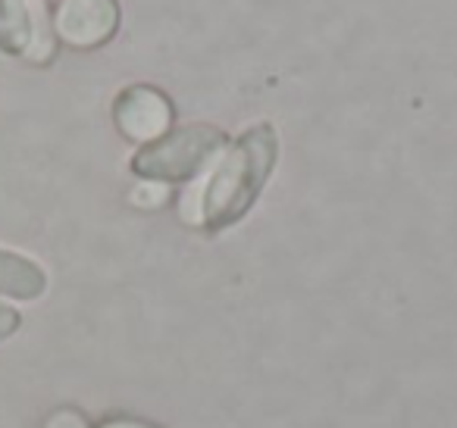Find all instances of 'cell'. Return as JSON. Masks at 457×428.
<instances>
[{"instance_id":"6da1fadb","label":"cell","mask_w":457,"mask_h":428,"mask_svg":"<svg viewBox=\"0 0 457 428\" xmlns=\"http://www.w3.org/2000/svg\"><path fill=\"white\" fill-rule=\"evenodd\" d=\"M279 160V135L270 122H254L220 153L210 169L191 222L210 235L238 226L254 210Z\"/></svg>"},{"instance_id":"7a4b0ae2","label":"cell","mask_w":457,"mask_h":428,"mask_svg":"<svg viewBox=\"0 0 457 428\" xmlns=\"http://www.w3.org/2000/svg\"><path fill=\"white\" fill-rule=\"evenodd\" d=\"M226 147L228 135L220 126L191 122V126H179L166 132L163 138L138 147L129 169L141 182H157L170 188V185H185L201 172H207Z\"/></svg>"},{"instance_id":"3957f363","label":"cell","mask_w":457,"mask_h":428,"mask_svg":"<svg viewBox=\"0 0 457 428\" xmlns=\"http://www.w3.org/2000/svg\"><path fill=\"white\" fill-rule=\"evenodd\" d=\"M57 45L72 51H97L120 32V0H54L47 10Z\"/></svg>"},{"instance_id":"277c9868","label":"cell","mask_w":457,"mask_h":428,"mask_svg":"<svg viewBox=\"0 0 457 428\" xmlns=\"http://www.w3.org/2000/svg\"><path fill=\"white\" fill-rule=\"evenodd\" d=\"M110 116H113L116 132L138 147L163 138L176 126V107L170 95L154 85H126L113 97Z\"/></svg>"},{"instance_id":"5b68a950","label":"cell","mask_w":457,"mask_h":428,"mask_svg":"<svg viewBox=\"0 0 457 428\" xmlns=\"http://www.w3.org/2000/svg\"><path fill=\"white\" fill-rule=\"evenodd\" d=\"M47 291V272L35 257L0 244V300L32 303Z\"/></svg>"},{"instance_id":"8992f818","label":"cell","mask_w":457,"mask_h":428,"mask_svg":"<svg viewBox=\"0 0 457 428\" xmlns=\"http://www.w3.org/2000/svg\"><path fill=\"white\" fill-rule=\"evenodd\" d=\"M41 13L45 7L35 0H0V54L26 60Z\"/></svg>"},{"instance_id":"52a82bcc","label":"cell","mask_w":457,"mask_h":428,"mask_svg":"<svg viewBox=\"0 0 457 428\" xmlns=\"http://www.w3.org/2000/svg\"><path fill=\"white\" fill-rule=\"evenodd\" d=\"M41 428H95V425H91V419L79 407H57L47 413Z\"/></svg>"},{"instance_id":"ba28073f","label":"cell","mask_w":457,"mask_h":428,"mask_svg":"<svg viewBox=\"0 0 457 428\" xmlns=\"http://www.w3.org/2000/svg\"><path fill=\"white\" fill-rule=\"evenodd\" d=\"M166 197H170V188H166V185H157V182H138V185H135L132 194H129V201H132L135 207L154 210V207H160V203H166Z\"/></svg>"},{"instance_id":"9c48e42d","label":"cell","mask_w":457,"mask_h":428,"mask_svg":"<svg viewBox=\"0 0 457 428\" xmlns=\"http://www.w3.org/2000/svg\"><path fill=\"white\" fill-rule=\"evenodd\" d=\"M22 328V313L16 303L0 300V344H7L16 332Z\"/></svg>"},{"instance_id":"30bf717a","label":"cell","mask_w":457,"mask_h":428,"mask_svg":"<svg viewBox=\"0 0 457 428\" xmlns=\"http://www.w3.org/2000/svg\"><path fill=\"white\" fill-rule=\"evenodd\" d=\"M101 428H160V425L145 419H132V416H113V419H104Z\"/></svg>"}]
</instances>
